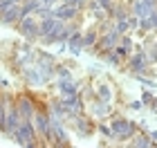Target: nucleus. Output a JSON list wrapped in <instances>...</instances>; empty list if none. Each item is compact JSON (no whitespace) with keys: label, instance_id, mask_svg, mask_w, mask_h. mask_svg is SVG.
<instances>
[{"label":"nucleus","instance_id":"4","mask_svg":"<svg viewBox=\"0 0 157 148\" xmlns=\"http://www.w3.org/2000/svg\"><path fill=\"white\" fill-rule=\"evenodd\" d=\"M112 130H115L117 132V135H132V132H135V126L130 123V121H115V123H112Z\"/></svg>","mask_w":157,"mask_h":148},{"label":"nucleus","instance_id":"6","mask_svg":"<svg viewBox=\"0 0 157 148\" xmlns=\"http://www.w3.org/2000/svg\"><path fill=\"white\" fill-rule=\"evenodd\" d=\"M49 119L45 117V115H40V112H36V128L43 132V135H49Z\"/></svg>","mask_w":157,"mask_h":148},{"label":"nucleus","instance_id":"15","mask_svg":"<svg viewBox=\"0 0 157 148\" xmlns=\"http://www.w3.org/2000/svg\"><path fill=\"white\" fill-rule=\"evenodd\" d=\"M54 0H40V5H52Z\"/></svg>","mask_w":157,"mask_h":148},{"label":"nucleus","instance_id":"12","mask_svg":"<svg viewBox=\"0 0 157 148\" xmlns=\"http://www.w3.org/2000/svg\"><path fill=\"white\" fill-rule=\"evenodd\" d=\"M117 43V32H110L108 36L103 38V45H115Z\"/></svg>","mask_w":157,"mask_h":148},{"label":"nucleus","instance_id":"11","mask_svg":"<svg viewBox=\"0 0 157 148\" xmlns=\"http://www.w3.org/2000/svg\"><path fill=\"white\" fill-rule=\"evenodd\" d=\"M63 105H65V108H67L70 112H76V110H78V99H76V97H70Z\"/></svg>","mask_w":157,"mask_h":148},{"label":"nucleus","instance_id":"5","mask_svg":"<svg viewBox=\"0 0 157 148\" xmlns=\"http://www.w3.org/2000/svg\"><path fill=\"white\" fill-rule=\"evenodd\" d=\"M18 16H20V9H18L16 5H11L9 9L2 11V16H0V23H11V20H16Z\"/></svg>","mask_w":157,"mask_h":148},{"label":"nucleus","instance_id":"1","mask_svg":"<svg viewBox=\"0 0 157 148\" xmlns=\"http://www.w3.org/2000/svg\"><path fill=\"white\" fill-rule=\"evenodd\" d=\"M16 144L20 146H34V130L29 123H20L16 128Z\"/></svg>","mask_w":157,"mask_h":148},{"label":"nucleus","instance_id":"9","mask_svg":"<svg viewBox=\"0 0 157 148\" xmlns=\"http://www.w3.org/2000/svg\"><path fill=\"white\" fill-rule=\"evenodd\" d=\"M18 112H23L25 117H32V115H34V108H32V101H29V99H20Z\"/></svg>","mask_w":157,"mask_h":148},{"label":"nucleus","instance_id":"16","mask_svg":"<svg viewBox=\"0 0 157 148\" xmlns=\"http://www.w3.org/2000/svg\"><path fill=\"white\" fill-rule=\"evenodd\" d=\"M99 2H101L103 7H108V0H99Z\"/></svg>","mask_w":157,"mask_h":148},{"label":"nucleus","instance_id":"3","mask_svg":"<svg viewBox=\"0 0 157 148\" xmlns=\"http://www.w3.org/2000/svg\"><path fill=\"white\" fill-rule=\"evenodd\" d=\"M54 16H56V18H61V20H70V18H74V16H76V7H74L72 2H67V5L59 7V9L54 11Z\"/></svg>","mask_w":157,"mask_h":148},{"label":"nucleus","instance_id":"2","mask_svg":"<svg viewBox=\"0 0 157 148\" xmlns=\"http://www.w3.org/2000/svg\"><path fill=\"white\" fill-rule=\"evenodd\" d=\"M20 34H25L27 38H32L34 34H38V25L34 23L32 16H23V20H20Z\"/></svg>","mask_w":157,"mask_h":148},{"label":"nucleus","instance_id":"10","mask_svg":"<svg viewBox=\"0 0 157 148\" xmlns=\"http://www.w3.org/2000/svg\"><path fill=\"white\" fill-rule=\"evenodd\" d=\"M61 92L65 97H74L76 94V83H70V81H61Z\"/></svg>","mask_w":157,"mask_h":148},{"label":"nucleus","instance_id":"14","mask_svg":"<svg viewBox=\"0 0 157 148\" xmlns=\"http://www.w3.org/2000/svg\"><path fill=\"white\" fill-rule=\"evenodd\" d=\"M101 99H110V92H108V88H101Z\"/></svg>","mask_w":157,"mask_h":148},{"label":"nucleus","instance_id":"7","mask_svg":"<svg viewBox=\"0 0 157 148\" xmlns=\"http://www.w3.org/2000/svg\"><path fill=\"white\" fill-rule=\"evenodd\" d=\"M18 115H20V112H18V108L9 112V119H7V126H5V130H9V132H16V128L20 126V123H18Z\"/></svg>","mask_w":157,"mask_h":148},{"label":"nucleus","instance_id":"8","mask_svg":"<svg viewBox=\"0 0 157 148\" xmlns=\"http://www.w3.org/2000/svg\"><path fill=\"white\" fill-rule=\"evenodd\" d=\"M130 67L135 70V72H141V70L146 67V56H144V54H137V56L130 61Z\"/></svg>","mask_w":157,"mask_h":148},{"label":"nucleus","instance_id":"13","mask_svg":"<svg viewBox=\"0 0 157 148\" xmlns=\"http://www.w3.org/2000/svg\"><path fill=\"white\" fill-rule=\"evenodd\" d=\"M132 146H151V142H148L146 137H139V139H135V144Z\"/></svg>","mask_w":157,"mask_h":148}]
</instances>
